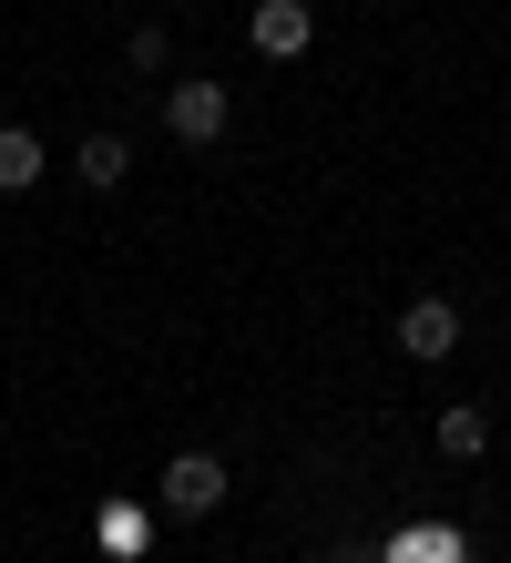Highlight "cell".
Wrapping results in <instances>:
<instances>
[{"label":"cell","instance_id":"3957f363","mask_svg":"<svg viewBox=\"0 0 511 563\" xmlns=\"http://www.w3.org/2000/svg\"><path fill=\"white\" fill-rule=\"evenodd\" d=\"M399 349L409 358H451L460 349V308H451V297H409V308H399Z\"/></svg>","mask_w":511,"mask_h":563},{"label":"cell","instance_id":"277c9868","mask_svg":"<svg viewBox=\"0 0 511 563\" xmlns=\"http://www.w3.org/2000/svg\"><path fill=\"white\" fill-rule=\"evenodd\" d=\"M307 42H318V11L307 0H256V52L266 62H297Z\"/></svg>","mask_w":511,"mask_h":563},{"label":"cell","instance_id":"8992f818","mask_svg":"<svg viewBox=\"0 0 511 563\" xmlns=\"http://www.w3.org/2000/svg\"><path fill=\"white\" fill-rule=\"evenodd\" d=\"M440 451H451V461H481L491 451V420L481 410H440Z\"/></svg>","mask_w":511,"mask_h":563},{"label":"cell","instance_id":"6da1fadb","mask_svg":"<svg viewBox=\"0 0 511 563\" xmlns=\"http://www.w3.org/2000/svg\"><path fill=\"white\" fill-rule=\"evenodd\" d=\"M215 503H225V461H215V451L164 461V512H175V522H204Z\"/></svg>","mask_w":511,"mask_h":563},{"label":"cell","instance_id":"5b68a950","mask_svg":"<svg viewBox=\"0 0 511 563\" xmlns=\"http://www.w3.org/2000/svg\"><path fill=\"white\" fill-rule=\"evenodd\" d=\"M31 185H42V134L0 123V195H31Z\"/></svg>","mask_w":511,"mask_h":563},{"label":"cell","instance_id":"7a4b0ae2","mask_svg":"<svg viewBox=\"0 0 511 563\" xmlns=\"http://www.w3.org/2000/svg\"><path fill=\"white\" fill-rule=\"evenodd\" d=\"M225 82H175V92H164V134H175V144H215L225 134Z\"/></svg>","mask_w":511,"mask_h":563},{"label":"cell","instance_id":"52a82bcc","mask_svg":"<svg viewBox=\"0 0 511 563\" xmlns=\"http://www.w3.org/2000/svg\"><path fill=\"white\" fill-rule=\"evenodd\" d=\"M123 175H133V144L123 134H92L82 144V185H123Z\"/></svg>","mask_w":511,"mask_h":563}]
</instances>
